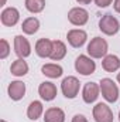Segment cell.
<instances>
[{
	"label": "cell",
	"mask_w": 120,
	"mask_h": 122,
	"mask_svg": "<svg viewBox=\"0 0 120 122\" xmlns=\"http://www.w3.org/2000/svg\"><path fill=\"white\" fill-rule=\"evenodd\" d=\"M99 87H100V92H102V97L107 101V102H116L119 99V88L117 85L115 84L113 80L110 78H102L100 82H99Z\"/></svg>",
	"instance_id": "cell-1"
},
{
	"label": "cell",
	"mask_w": 120,
	"mask_h": 122,
	"mask_svg": "<svg viewBox=\"0 0 120 122\" xmlns=\"http://www.w3.org/2000/svg\"><path fill=\"white\" fill-rule=\"evenodd\" d=\"M109 50L107 41L102 37H93L88 44V54L92 58H102L106 57V53Z\"/></svg>",
	"instance_id": "cell-2"
},
{
	"label": "cell",
	"mask_w": 120,
	"mask_h": 122,
	"mask_svg": "<svg viewBox=\"0 0 120 122\" xmlns=\"http://www.w3.org/2000/svg\"><path fill=\"white\" fill-rule=\"evenodd\" d=\"M79 88H81V82L76 77H65L61 82V91L64 94L65 98L68 99H74L78 94H79Z\"/></svg>",
	"instance_id": "cell-3"
},
{
	"label": "cell",
	"mask_w": 120,
	"mask_h": 122,
	"mask_svg": "<svg viewBox=\"0 0 120 122\" xmlns=\"http://www.w3.org/2000/svg\"><path fill=\"white\" fill-rule=\"evenodd\" d=\"M119 20L116 17H113V14L106 13L102 16V19L99 20V30L106 36H115L119 31Z\"/></svg>",
	"instance_id": "cell-4"
},
{
	"label": "cell",
	"mask_w": 120,
	"mask_h": 122,
	"mask_svg": "<svg viewBox=\"0 0 120 122\" xmlns=\"http://www.w3.org/2000/svg\"><path fill=\"white\" fill-rule=\"evenodd\" d=\"M75 70L82 74V75H90L95 72L96 70V64L95 61L92 60V57L88 56H79L76 60H75Z\"/></svg>",
	"instance_id": "cell-5"
},
{
	"label": "cell",
	"mask_w": 120,
	"mask_h": 122,
	"mask_svg": "<svg viewBox=\"0 0 120 122\" xmlns=\"http://www.w3.org/2000/svg\"><path fill=\"white\" fill-rule=\"evenodd\" d=\"M68 20L74 26H85L89 20V13L83 7H74L68 11Z\"/></svg>",
	"instance_id": "cell-6"
},
{
	"label": "cell",
	"mask_w": 120,
	"mask_h": 122,
	"mask_svg": "<svg viewBox=\"0 0 120 122\" xmlns=\"http://www.w3.org/2000/svg\"><path fill=\"white\" fill-rule=\"evenodd\" d=\"M93 118L96 122H113V112L109 105L99 102L93 107Z\"/></svg>",
	"instance_id": "cell-7"
},
{
	"label": "cell",
	"mask_w": 120,
	"mask_h": 122,
	"mask_svg": "<svg viewBox=\"0 0 120 122\" xmlns=\"http://www.w3.org/2000/svg\"><path fill=\"white\" fill-rule=\"evenodd\" d=\"M66 40H68V43H69L74 48H81V47L86 43L88 34H86V31L81 30V29H74V30L68 31Z\"/></svg>",
	"instance_id": "cell-8"
},
{
	"label": "cell",
	"mask_w": 120,
	"mask_h": 122,
	"mask_svg": "<svg viewBox=\"0 0 120 122\" xmlns=\"http://www.w3.org/2000/svg\"><path fill=\"white\" fill-rule=\"evenodd\" d=\"M14 53L18 56V58H26L31 54L30 41L24 36H16L14 37Z\"/></svg>",
	"instance_id": "cell-9"
},
{
	"label": "cell",
	"mask_w": 120,
	"mask_h": 122,
	"mask_svg": "<svg viewBox=\"0 0 120 122\" xmlns=\"http://www.w3.org/2000/svg\"><path fill=\"white\" fill-rule=\"evenodd\" d=\"M0 20H1V24L3 26H7V27H13L18 23L20 20V13L16 7H7L1 11L0 14Z\"/></svg>",
	"instance_id": "cell-10"
},
{
	"label": "cell",
	"mask_w": 120,
	"mask_h": 122,
	"mask_svg": "<svg viewBox=\"0 0 120 122\" xmlns=\"http://www.w3.org/2000/svg\"><path fill=\"white\" fill-rule=\"evenodd\" d=\"M99 91H100V87L96 84V82H86L83 90H82V98L86 104H93L97 97H99Z\"/></svg>",
	"instance_id": "cell-11"
},
{
	"label": "cell",
	"mask_w": 120,
	"mask_h": 122,
	"mask_svg": "<svg viewBox=\"0 0 120 122\" xmlns=\"http://www.w3.org/2000/svg\"><path fill=\"white\" fill-rule=\"evenodd\" d=\"M57 92L58 91H57L55 84H52V82H50V81H44V82H41L40 87H38V94H40V97H41L44 101H52V99H55Z\"/></svg>",
	"instance_id": "cell-12"
},
{
	"label": "cell",
	"mask_w": 120,
	"mask_h": 122,
	"mask_svg": "<svg viewBox=\"0 0 120 122\" xmlns=\"http://www.w3.org/2000/svg\"><path fill=\"white\" fill-rule=\"evenodd\" d=\"M7 92L13 101H20L26 95V84L21 81H11L7 88Z\"/></svg>",
	"instance_id": "cell-13"
},
{
	"label": "cell",
	"mask_w": 120,
	"mask_h": 122,
	"mask_svg": "<svg viewBox=\"0 0 120 122\" xmlns=\"http://www.w3.org/2000/svg\"><path fill=\"white\" fill-rule=\"evenodd\" d=\"M52 51V41L48 38H40L35 43V53L41 58H48Z\"/></svg>",
	"instance_id": "cell-14"
},
{
	"label": "cell",
	"mask_w": 120,
	"mask_h": 122,
	"mask_svg": "<svg viewBox=\"0 0 120 122\" xmlns=\"http://www.w3.org/2000/svg\"><path fill=\"white\" fill-rule=\"evenodd\" d=\"M44 122H65V112L58 107L48 108L44 114Z\"/></svg>",
	"instance_id": "cell-15"
},
{
	"label": "cell",
	"mask_w": 120,
	"mask_h": 122,
	"mask_svg": "<svg viewBox=\"0 0 120 122\" xmlns=\"http://www.w3.org/2000/svg\"><path fill=\"white\" fill-rule=\"evenodd\" d=\"M65 56H66V46H65V43L61 41V40L52 41V51H51L50 58L52 61H60Z\"/></svg>",
	"instance_id": "cell-16"
},
{
	"label": "cell",
	"mask_w": 120,
	"mask_h": 122,
	"mask_svg": "<svg viewBox=\"0 0 120 122\" xmlns=\"http://www.w3.org/2000/svg\"><path fill=\"white\" fill-rule=\"evenodd\" d=\"M102 67H103V70L106 72H115L120 68V58L117 56L107 54L102 61Z\"/></svg>",
	"instance_id": "cell-17"
},
{
	"label": "cell",
	"mask_w": 120,
	"mask_h": 122,
	"mask_svg": "<svg viewBox=\"0 0 120 122\" xmlns=\"http://www.w3.org/2000/svg\"><path fill=\"white\" fill-rule=\"evenodd\" d=\"M41 72L45 77H48V78H60L61 75H62V72H64V70L58 64L50 62V64H44L41 67Z\"/></svg>",
	"instance_id": "cell-18"
},
{
	"label": "cell",
	"mask_w": 120,
	"mask_h": 122,
	"mask_svg": "<svg viewBox=\"0 0 120 122\" xmlns=\"http://www.w3.org/2000/svg\"><path fill=\"white\" fill-rule=\"evenodd\" d=\"M10 72L16 77H23L28 72V64L24 61V58H18V60L13 61L10 65Z\"/></svg>",
	"instance_id": "cell-19"
},
{
	"label": "cell",
	"mask_w": 120,
	"mask_h": 122,
	"mask_svg": "<svg viewBox=\"0 0 120 122\" xmlns=\"http://www.w3.org/2000/svg\"><path fill=\"white\" fill-rule=\"evenodd\" d=\"M42 112H44V108H42V104L40 101H32V102H30V105L27 108V117H28V119L37 121L42 115Z\"/></svg>",
	"instance_id": "cell-20"
},
{
	"label": "cell",
	"mask_w": 120,
	"mask_h": 122,
	"mask_svg": "<svg viewBox=\"0 0 120 122\" xmlns=\"http://www.w3.org/2000/svg\"><path fill=\"white\" fill-rule=\"evenodd\" d=\"M21 29H23V33H26L28 36L35 34L38 31V29H40V20L37 17H28V19H26L23 21Z\"/></svg>",
	"instance_id": "cell-21"
},
{
	"label": "cell",
	"mask_w": 120,
	"mask_h": 122,
	"mask_svg": "<svg viewBox=\"0 0 120 122\" xmlns=\"http://www.w3.org/2000/svg\"><path fill=\"white\" fill-rule=\"evenodd\" d=\"M24 3L30 13H41L45 7V0H26Z\"/></svg>",
	"instance_id": "cell-22"
},
{
	"label": "cell",
	"mask_w": 120,
	"mask_h": 122,
	"mask_svg": "<svg viewBox=\"0 0 120 122\" xmlns=\"http://www.w3.org/2000/svg\"><path fill=\"white\" fill-rule=\"evenodd\" d=\"M10 54V46L7 43V40H0V58L4 60L7 56Z\"/></svg>",
	"instance_id": "cell-23"
},
{
	"label": "cell",
	"mask_w": 120,
	"mask_h": 122,
	"mask_svg": "<svg viewBox=\"0 0 120 122\" xmlns=\"http://www.w3.org/2000/svg\"><path fill=\"white\" fill-rule=\"evenodd\" d=\"M97 7H107L113 3V0H93Z\"/></svg>",
	"instance_id": "cell-24"
},
{
	"label": "cell",
	"mask_w": 120,
	"mask_h": 122,
	"mask_svg": "<svg viewBox=\"0 0 120 122\" xmlns=\"http://www.w3.org/2000/svg\"><path fill=\"white\" fill-rule=\"evenodd\" d=\"M72 122H88V119H86L85 115H82V114H76V115L72 118Z\"/></svg>",
	"instance_id": "cell-25"
},
{
	"label": "cell",
	"mask_w": 120,
	"mask_h": 122,
	"mask_svg": "<svg viewBox=\"0 0 120 122\" xmlns=\"http://www.w3.org/2000/svg\"><path fill=\"white\" fill-rule=\"evenodd\" d=\"M113 7H115V10L117 13H120V0H115L113 1Z\"/></svg>",
	"instance_id": "cell-26"
},
{
	"label": "cell",
	"mask_w": 120,
	"mask_h": 122,
	"mask_svg": "<svg viewBox=\"0 0 120 122\" xmlns=\"http://www.w3.org/2000/svg\"><path fill=\"white\" fill-rule=\"evenodd\" d=\"M76 1H78L79 4H89L92 0H76Z\"/></svg>",
	"instance_id": "cell-27"
},
{
	"label": "cell",
	"mask_w": 120,
	"mask_h": 122,
	"mask_svg": "<svg viewBox=\"0 0 120 122\" xmlns=\"http://www.w3.org/2000/svg\"><path fill=\"white\" fill-rule=\"evenodd\" d=\"M117 82H119V84H120V72H119V74H117Z\"/></svg>",
	"instance_id": "cell-28"
},
{
	"label": "cell",
	"mask_w": 120,
	"mask_h": 122,
	"mask_svg": "<svg viewBox=\"0 0 120 122\" xmlns=\"http://www.w3.org/2000/svg\"><path fill=\"white\" fill-rule=\"evenodd\" d=\"M4 4H6V0H3V1H1V4H0V6H4Z\"/></svg>",
	"instance_id": "cell-29"
},
{
	"label": "cell",
	"mask_w": 120,
	"mask_h": 122,
	"mask_svg": "<svg viewBox=\"0 0 120 122\" xmlns=\"http://www.w3.org/2000/svg\"><path fill=\"white\" fill-rule=\"evenodd\" d=\"M0 122H7V121H4V119H1V121H0Z\"/></svg>",
	"instance_id": "cell-30"
},
{
	"label": "cell",
	"mask_w": 120,
	"mask_h": 122,
	"mask_svg": "<svg viewBox=\"0 0 120 122\" xmlns=\"http://www.w3.org/2000/svg\"><path fill=\"white\" fill-rule=\"evenodd\" d=\"M119 121H120V112H119Z\"/></svg>",
	"instance_id": "cell-31"
}]
</instances>
